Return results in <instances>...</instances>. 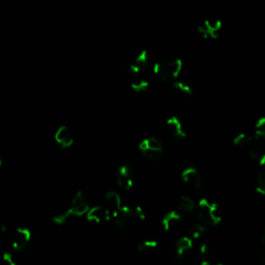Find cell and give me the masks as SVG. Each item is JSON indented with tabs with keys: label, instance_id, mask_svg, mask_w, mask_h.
<instances>
[{
	"label": "cell",
	"instance_id": "cell-1",
	"mask_svg": "<svg viewBox=\"0 0 265 265\" xmlns=\"http://www.w3.org/2000/svg\"><path fill=\"white\" fill-rule=\"evenodd\" d=\"M183 69V62L179 58H165L156 64L153 67L155 75L165 82H171L175 80Z\"/></svg>",
	"mask_w": 265,
	"mask_h": 265
},
{
	"label": "cell",
	"instance_id": "cell-2",
	"mask_svg": "<svg viewBox=\"0 0 265 265\" xmlns=\"http://www.w3.org/2000/svg\"><path fill=\"white\" fill-rule=\"evenodd\" d=\"M198 218L202 224H205L207 226H215L222 221L218 205L215 203L209 202L205 198L199 201Z\"/></svg>",
	"mask_w": 265,
	"mask_h": 265
},
{
	"label": "cell",
	"instance_id": "cell-3",
	"mask_svg": "<svg viewBox=\"0 0 265 265\" xmlns=\"http://www.w3.org/2000/svg\"><path fill=\"white\" fill-rule=\"evenodd\" d=\"M139 221L134 213V210H132L128 206H122L118 214L115 218V225L123 232L132 231L134 227Z\"/></svg>",
	"mask_w": 265,
	"mask_h": 265
},
{
	"label": "cell",
	"instance_id": "cell-4",
	"mask_svg": "<svg viewBox=\"0 0 265 265\" xmlns=\"http://www.w3.org/2000/svg\"><path fill=\"white\" fill-rule=\"evenodd\" d=\"M222 28V22L220 20H205L201 23L198 31L204 39H218Z\"/></svg>",
	"mask_w": 265,
	"mask_h": 265
},
{
	"label": "cell",
	"instance_id": "cell-5",
	"mask_svg": "<svg viewBox=\"0 0 265 265\" xmlns=\"http://www.w3.org/2000/svg\"><path fill=\"white\" fill-rule=\"evenodd\" d=\"M134 170L132 169L131 167L124 165L120 166L117 170V175H116V182L117 185L124 189V190H131L134 186Z\"/></svg>",
	"mask_w": 265,
	"mask_h": 265
},
{
	"label": "cell",
	"instance_id": "cell-6",
	"mask_svg": "<svg viewBox=\"0 0 265 265\" xmlns=\"http://www.w3.org/2000/svg\"><path fill=\"white\" fill-rule=\"evenodd\" d=\"M89 206L88 203L86 202L85 197H84L83 193L81 191H78L76 193V195L74 196L73 200L70 202V205L67 209V212L69 213L70 216L76 215V216H81L83 214H86L88 211Z\"/></svg>",
	"mask_w": 265,
	"mask_h": 265
},
{
	"label": "cell",
	"instance_id": "cell-7",
	"mask_svg": "<svg viewBox=\"0 0 265 265\" xmlns=\"http://www.w3.org/2000/svg\"><path fill=\"white\" fill-rule=\"evenodd\" d=\"M105 204L106 209L109 212L110 216L112 218H116L120 208H122V199H120L119 195L116 192H108L105 195Z\"/></svg>",
	"mask_w": 265,
	"mask_h": 265
},
{
	"label": "cell",
	"instance_id": "cell-8",
	"mask_svg": "<svg viewBox=\"0 0 265 265\" xmlns=\"http://www.w3.org/2000/svg\"><path fill=\"white\" fill-rule=\"evenodd\" d=\"M149 60V54L146 50H143L130 66V75L132 78H137L142 71L146 68Z\"/></svg>",
	"mask_w": 265,
	"mask_h": 265
},
{
	"label": "cell",
	"instance_id": "cell-9",
	"mask_svg": "<svg viewBox=\"0 0 265 265\" xmlns=\"http://www.w3.org/2000/svg\"><path fill=\"white\" fill-rule=\"evenodd\" d=\"M31 232L27 228H17L13 234V247L17 251L25 249L30 242Z\"/></svg>",
	"mask_w": 265,
	"mask_h": 265
},
{
	"label": "cell",
	"instance_id": "cell-10",
	"mask_svg": "<svg viewBox=\"0 0 265 265\" xmlns=\"http://www.w3.org/2000/svg\"><path fill=\"white\" fill-rule=\"evenodd\" d=\"M55 141L59 144L62 148L66 149L74 144V138L71 136L68 128L66 126L60 127L55 132Z\"/></svg>",
	"mask_w": 265,
	"mask_h": 265
},
{
	"label": "cell",
	"instance_id": "cell-11",
	"mask_svg": "<svg viewBox=\"0 0 265 265\" xmlns=\"http://www.w3.org/2000/svg\"><path fill=\"white\" fill-rule=\"evenodd\" d=\"M183 223V219L176 211L168 212L162 220V225L166 231H175Z\"/></svg>",
	"mask_w": 265,
	"mask_h": 265
},
{
	"label": "cell",
	"instance_id": "cell-12",
	"mask_svg": "<svg viewBox=\"0 0 265 265\" xmlns=\"http://www.w3.org/2000/svg\"><path fill=\"white\" fill-rule=\"evenodd\" d=\"M184 182L194 189L201 187V175L195 168H187L182 173Z\"/></svg>",
	"mask_w": 265,
	"mask_h": 265
},
{
	"label": "cell",
	"instance_id": "cell-13",
	"mask_svg": "<svg viewBox=\"0 0 265 265\" xmlns=\"http://www.w3.org/2000/svg\"><path fill=\"white\" fill-rule=\"evenodd\" d=\"M86 218L87 221L89 222H94V223H102L104 221H109L110 220V214L107 211L106 208L102 206H95L91 209H88L86 212Z\"/></svg>",
	"mask_w": 265,
	"mask_h": 265
},
{
	"label": "cell",
	"instance_id": "cell-14",
	"mask_svg": "<svg viewBox=\"0 0 265 265\" xmlns=\"http://www.w3.org/2000/svg\"><path fill=\"white\" fill-rule=\"evenodd\" d=\"M192 248H193V239L190 236H184L182 238H179L175 243V247H174L175 258L180 259Z\"/></svg>",
	"mask_w": 265,
	"mask_h": 265
},
{
	"label": "cell",
	"instance_id": "cell-15",
	"mask_svg": "<svg viewBox=\"0 0 265 265\" xmlns=\"http://www.w3.org/2000/svg\"><path fill=\"white\" fill-rule=\"evenodd\" d=\"M166 126L174 137H176V138H185L186 137V132L183 128L182 123H180V120L177 117L172 116L170 118H168Z\"/></svg>",
	"mask_w": 265,
	"mask_h": 265
},
{
	"label": "cell",
	"instance_id": "cell-16",
	"mask_svg": "<svg viewBox=\"0 0 265 265\" xmlns=\"http://www.w3.org/2000/svg\"><path fill=\"white\" fill-rule=\"evenodd\" d=\"M253 139H254L253 138V135H250V134H248V132H243V134H239L234 138L233 143H234L235 146L244 147V146L250 145Z\"/></svg>",
	"mask_w": 265,
	"mask_h": 265
},
{
	"label": "cell",
	"instance_id": "cell-17",
	"mask_svg": "<svg viewBox=\"0 0 265 265\" xmlns=\"http://www.w3.org/2000/svg\"><path fill=\"white\" fill-rule=\"evenodd\" d=\"M131 87L132 90H135L136 92H142V91H146L149 87V83L144 80L141 79L139 77L137 78H132V84H131Z\"/></svg>",
	"mask_w": 265,
	"mask_h": 265
},
{
	"label": "cell",
	"instance_id": "cell-18",
	"mask_svg": "<svg viewBox=\"0 0 265 265\" xmlns=\"http://www.w3.org/2000/svg\"><path fill=\"white\" fill-rule=\"evenodd\" d=\"M178 206L179 208L182 209L184 212H192L195 208V203L193 201L190 197L188 196H183L182 198L179 199V203H178Z\"/></svg>",
	"mask_w": 265,
	"mask_h": 265
},
{
	"label": "cell",
	"instance_id": "cell-19",
	"mask_svg": "<svg viewBox=\"0 0 265 265\" xmlns=\"http://www.w3.org/2000/svg\"><path fill=\"white\" fill-rule=\"evenodd\" d=\"M143 155L145 156L146 159L150 161H158L162 158L163 154V149H153V148H146L144 150H141Z\"/></svg>",
	"mask_w": 265,
	"mask_h": 265
},
{
	"label": "cell",
	"instance_id": "cell-20",
	"mask_svg": "<svg viewBox=\"0 0 265 265\" xmlns=\"http://www.w3.org/2000/svg\"><path fill=\"white\" fill-rule=\"evenodd\" d=\"M205 232V228L203 227V225L201 224H195L191 226V228L189 229V236L194 240V239H198L201 237V235Z\"/></svg>",
	"mask_w": 265,
	"mask_h": 265
},
{
	"label": "cell",
	"instance_id": "cell-21",
	"mask_svg": "<svg viewBox=\"0 0 265 265\" xmlns=\"http://www.w3.org/2000/svg\"><path fill=\"white\" fill-rule=\"evenodd\" d=\"M159 244L155 240H144L138 245V251L141 253H146L149 251H153L158 248Z\"/></svg>",
	"mask_w": 265,
	"mask_h": 265
},
{
	"label": "cell",
	"instance_id": "cell-22",
	"mask_svg": "<svg viewBox=\"0 0 265 265\" xmlns=\"http://www.w3.org/2000/svg\"><path fill=\"white\" fill-rule=\"evenodd\" d=\"M173 86L174 88L180 92L182 94H185V95H191L193 93V90L192 88L188 85V84L184 83V82H175L173 84Z\"/></svg>",
	"mask_w": 265,
	"mask_h": 265
},
{
	"label": "cell",
	"instance_id": "cell-23",
	"mask_svg": "<svg viewBox=\"0 0 265 265\" xmlns=\"http://www.w3.org/2000/svg\"><path fill=\"white\" fill-rule=\"evenodd\" d=\"M256 190L261 195H265V177L262 172H259L256 176Z\"/></svg>",
	"mask_w": 265,
	"mask_h": 265
},
{
	"label": "cell",
	"instance_id": "cell-24",
	"mask_svg": "<svg viewBox=\"0 0 265 265\" xmlns=\"http://www.w3.org/2000/svg\"><path fill=\"white\" fill-rule=\"evenodd\" d=\"M146 144H147V148H153V149H162V144L161 142L156 139V138H148L145 139Z\"/></svg>",
	"mask_w": 265,
	"mask_h": 265
},
{
	"label": "cell",
	"instance_id": "cell-25",
	"mask_svg": "<svg viewBox=\"0 0 265 265\" xmlns=\"http://www.w3.org/2000/svg\"><path fill=\"white\" fill-rule=\"evenodd\" d=\"M134 213H135L136 218H137L139 221H144V220H145V212H144V210H143L142 207L137 206V207L134 209Z\"/></svg>",
	"mask_w": 265,
	"mask_h": 265
},
{
	"label": "cell",
	"instance_id": "cell-26",
	"mask_svg": "<svg viewBox=\"0 0 265 265\" xmlns=\"http://www.w3.org/2000/svg\"><path fill=\"white\" fill-rule=\"evenodd\" d=\"M2 259H3L4 262L8 263L9 265H15L16 264V262L14 260V256L11 255L10 253H4L3 256H2Z\"/></svg>",
	"mask_w": 265,
	"mask_h": 265
},
{
	"label": "cell",
	"instance_id": "cell-27",
	"mask_svg": "<svg viewBox=\"0 0 265 265\" xmlns=\"http://www.w3.org/2000/svg\"><path fill=\"white\" fill-rule=\"evenodd\" d=\"M1 164H2V161H1V159H0V167H1Z\"/></svg>",
	"mask_w": 265,
	"mask_h": 265
}]
</instances>
